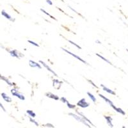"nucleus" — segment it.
<instances>
[{"instance_id":"1","label":"nucleus","mask_w":128,"mask_h":128,"mask_svg":"<svg viewBox=\"0 0 128 128\" xmlns=\"http://www.w3.org/2000/svg\"><path fill=\"white\" fill-rule=\"evenodd\" d=\"M68 115H70V116H72L73 118H75V119H76L77 121H78V122L83 123V124H84L85 126H86L88 128H91V127H90V126L89 125L88 122H86V121L85 120H84V118L82 117V116H80V115H76V114H72V113H69V114H68Z\"/></svg>"},{"instance_id":"2","label":"nucleus","mask_w":128,"mask_h":128,"mask_svg":"<svg viewBox=\"0 0 128 128\" xmlns=\"http://www.w3.org/2000/svg\"><path fill=\"white\" fill-rule=\"evenodd\" d=\"M11 93L12 94V95H13V96H16V97L18 98L19 99H20V100H25L24 96L22 94L19 93V92H18V90H16V89H15V88L12 89V90H11Z\"/></svg>"},{"instance_id":"3","label":"nucleus","mask_w":128,"mask_h":128,"mask_svg":"<svg viewBox=\"0 0 128 128\" xmlns=\"http://www.w3.org/2000/svg\"><path fill=\"white\" fill-rule=\"evenodd\" d=\"M77 105L78 106L82 107V108H87V107L90 106V104L86 102V99H84V98H83V99H82L78 102Z\"/></svg>"},{"instance_id":"4","label":"nucleus","mask_w":128,"mask_h":128,"mask_svg":"<svg viewBox=\"0 0 128 128\" xmlns=\"http://www.w3.org/2000/svg\"><path fill=\"white\" fill-rule=\"evenodd\" d=\"M8 52L10 54V55L12 56L16 57V58H19H19H20V57L24 56V55H22V54H21L20 53H19V52L16 50H12V51H9Z\"/></svg>"},{"instance_id":"5","label":"nucleus","mask_w":128,"mask_h":128,"mask_svg":"<svg viewBox=\"0 0 128 128\" xmlns=\"http://www.w3.org/2000/svg\"><path fill=\"white\" fill-rule=\"evenodd\" d=\"M62 50H64V51H66V52H67V53H68V54H70V55H72V56H74V58H76V59H78V60H80V61L82 62H83V63H84V64H87V65H88V63L86 62V61H84V60H83V59H82V58H80V56H78L76 55V54H74V53H72V52H70V51H67V50H66V49H64V48H62Z\"/></svg>"},{"instance_id":"6","label":"nucleus","mask_w":128,"mask_h":128,"mask_svg":"<svg viewBox=\"0 0 128 128\" xmlns=\"http://www.w3.org/2000/svg\"><path fill=\"white\" fill-rule=\"evenodd\" d=\"M29 66H30L31 67H34V68H40V69L42 68V67H41L40 65L39 64L33 61V60H30Z\"/></svg>"},{"instance_id":"7","label":"nucleus","mask_w":128,"mask_h":128,"mask_svg":"<svg viewBox=\"0 0 128 128\" xmlns=\"http://www.w3.org/2000/svg\"><path fill=\"white\" fill-rule=\"evenodd\" d=\"M39 62L40 63V64H42V65H43V66H44V67H45V68H47V70H49V71H50V72H51V73H52V74H54V76H57V74H56V73H55V72H54V71H53V70H52V69H51V68H50V67H49V66H48V65H47L46 64V63H44V62H42V61H39Z\"/></svg>"},{"instance_id":"8","label":"nucleus","mask_w":128,"mask_h":128,"mask_svg":"<svg viewBox=\"0 0 128 128\" xmlns=\"http://www.w3.org/2000/svg\"><path fill=\"white\" fill-rule=\"evenodd\" d=\"M105 119L106 120V122H107V124L109 126L110 128H113L114 127V124L112 123V116H104Z\"/></svg>"},{"instance_id":"9","label":"nucleus","mask_w":128,"mask_h":128,"mask_svg":"<svg viewBox=\"0 0 128 128\" xmlns=\"http://www.w3.org/2000/svg\"><path fill=\"white\" fill-rule=\"evenodd\" d=\"M2 16H4V18H6V19H8V20H11V21H14V20H15V19H12V17H11V16H10V15L6 13V12H5V11H4V10H2Z\"/></svg>"},{"instance_id":"10","label":"nucleus","mask_w":128,"mask_h":128,"mask_svg":"<svg viewBox=\"0 0 128 128\" xmlns=\"http://www.w3.org/2000/svg\"><path fill=\"white\" fill-rule=\"evenodd\" d=\"M46 96H47V97H48L49 98H51V99H54V100H58L59 99V97L57 96H56V95L53 94L51 93V92H48V93L46 94Z\"/></svg>"},{"instance_id":"11","label":"nucleus","mask_w":128,"mask_h":128,"mask_svg":"<svg viewBox=\"0 0 128 128\" xmlns=\"http://www.w3.org/2000/svg\"><path fill=\"white\" fill-rule=\"evenodd\" d=\"M100 86H101L102 87V89H103L104 91L106 92H107V93L110 94H112V95H115V92H114L113 90H110V89L106 87V86H105L104 85H103V84H101Z\"/></svg>"},{"instance_id":"12","label":"nucleus","mask_w":128,"mask_h":128,"mask_svg":"<svg viewBox=\"0 0 128 128\" xmlns=\"http://www.w3.org/2000/svg\"><path fill=\"white\" fill-rule=\"evenodd\" d=\"M2 98H3V99H4L6 102H12V99H11V98H10L8 95H6L5 93H2Z\"/></svg>"},{"instance_id":"13","label":"nucleus","mask_w":128,"mask_h":128,"mask_svg":"<svg viewBox=\"0 0 128 128\" xmlns=\"http://www.w3.org/2000/svg\"><path fill=\"white\" fill-rule=\"evenodd\" d=\"M99 96H100V97L101 98H102V99H103L105 101H106V102H107V103L109 104L110 105V106H112V107H113V106H114V103H113V102H112V101H111V100H110L109 99H108V98H106V97H104V96H102V94H99Z\"/></svg>"},{"instance_id":"14","label":"nucleus","mask_w":128,"mask_h":128,"mask_svg":"<svg viewBox=\"0 0 128 128\" xmlns=\"http://www.w3.org/2000/svg\"><path fill=\"white\" fill-rule=\"evenodd\" d=\"M76 112H77L78 114V115H80V116H82V117H83V118H84V119L85 120H86V122H88V123H89V124H90V125H91V126H95L93 124H92V122H91V121H90V120L88 119V118H86V116H84V115H83V114H82V113H80V112H79L78 111H76Z\"/></svg>"},{"instance_id":"15","label":"nucleus","mask_w":128,"mask_h":128,"mask_svg":"<svg viewBox=\"0 0 128 128\" xmlns=\"http://www.w3.org/2000/svg\"><path fill=\"white\" fill-rule=\"evenodd\" d=\"M112 108H114V109L116 111V112H118V113H119V114H122V115H124L126 114V113L124 112V110H122L121 109V108H116V107L115 106V105H114V106H113Z\"/></svg>"},{"instance_id":"16","label":"nucleus","mask_w":128,"mask_h":128,"mask_svg":"<svg viewBox=\"0 0 128 128\" xmlns=\"http://www.w3.org/2000/svg\"><path fill=\"white\" fill-rule=\"evenodd\" d=\"M1 79H2V80H3V81H4V82H6V83H7L8 84H9L10 86H13V84H12V83H11V82H10V81H9L8 79H7V78H6L4 77V76H1Z\"/></svg>"},{"instance_id":"17","label":"nucleus","mask_w":128,"mask_h":128,"mask_svg":"<svg viewBox=\"0 0 128 128\" xmlns=\"http://www.w3.org/2000/svg\"><path fill=\"white\" fill-rule=\"evenodd\" d=\"M87 94H88V96L89 98H90V99H91V100H92L94 102H96V98H95V96H94L93 94H92L90 93L89 92H87Z\"/></svg>"},{"instance_id":"18","label":"nucleus","mask_w":128,"mask_h":128,"mask_svg":"<svg viewBox=\"0 0 128 128\" xmlns=\"http://www.w3.org/2000/svg\"><path fill=\"white\" fill-rule=\"evenodd\" d=\"M26 113L28 114V115H30V116H31V117H33V118H34V117H35L36 116V114L34 113V112L32 110H27L26 111Z\"/></svg>"},{"instance_id":"19","label":"nucleus","mask_w":128,"mask_h":128,"mask_svg":"<svg viewBox=\"0 0 128 128\" xmlns=\"http://www.w3.org/2000/svg\"><path fill=\"white\" fill-rule=\"evenodd\" d=\"M96 55L98 56H99V58H101V59H102V60H104V61H105V62H107V63H108V64H111V65H112V63H111L109 61V60H107V59H106V58H104V57L100 55V54H98V53H97V54H96Z\"/></svg>"},{"instance_id":"20","label":"nucleus","mask_w":128,"mask_h":128,"mask_svg":"<svg viewBox=\"0 0 128 128\" xmlns=\"http://www.w3.org/2000/svg\"><path fill=\"white\" fill-rule=\"evenodd\" d=\"M67 106L68 108H70V109H74V108H76V105L72 104L69 103V102L67 101Z\"/></svg>"},{"instance_id":"21","label":"nucleus","mask_w":128,"mask_h":128,"mask_svg":"<svg viewBox=\"0 0 128 128\" xmlns=\"http://www.w3.org/2000/svg\"><path fill=\"white\" fill-rule=\"evenodd\" d=\"M40 10H41V11H42V12H44V14H46V15H47V16H50V18H51V19H54V20H56V19H55V18H54V17H52V16H51V15H50V14H48V12H46L45 10H43V9H42V8H41V9H40Z\"/></svg>"},{"instance_id":"22","label":"nucleus","mask_w":128,"mask_h":128,"mask_svg":"<svg viewBox=\"0 0 128 128\" xmlns=\"http://www.w3.org/2000/svg\"><path fill=\"white\" fill-rule=\"evenodd\" d=\"M30 121L31 122H32V123H34V124H35L36 126H38V122H36V121H35V120H34V118H32V117H30Z\"/></svg>"},{"instance_id":"23","label":"nucleus","mask_w":128,"mask_h":128,"mask_svg":"<svg viewBox=\"0 0 128 128\" xmlns=\"http://www.w3.org/2000/svg\"><path fill=\"white\" fill-rule=\"evenodd\" d=\"M68 42H70V44H72V45L75 46H76V48H78V49H80V50H81V49H82V48H81V47H80V46H78V44H76V43H74V42H72V41L69 40H68Z\"/></svg>"},{"instance_id":"24","label":"nucleus","mask_w":128,"mask_h":128,"mask_svg":"<svg viewBox=\"0 0 128 128\" xmlns=\"http://www.w3.org/2000/svg\"><path fill=\"white\" fill-rule=\"evenodd\" d=\"M28 42H29V43H30L31 44H32V45L35 46H36V47H39V45H38V44H36V43H35V42H33V41H32V40H28Z\"/></svg>"},{"instance_id":"25","label":"nucleus","mask_w":128,"mask_h":128,"mask_svg":"<svg viewBox=\"0 0 128 128\" xmlns=\"http://www.w3.org/2000/svg\"><path fill=\"white\" fill-rule=\"evenodd\" d=\"M60 100H61L62 102H64V103H67V100L66 99V98H64V97L60 98Z\"/></svg>"},{"instance_id":"26","label":"nucleus","mask_w":128,"mask_h":128,"mask_svg":"<svg viewBox=\"0 0 128 128\" xmlns=\"http://www.w3.org/2000/svg\"><path fill=\"white\" fill-rule=\"evenodd\" d=\"M46 126V127H49V128H54V126H52V124H46L45 126Z\"/></svg>"},{"instance_id":"27","label":"nucleus","mask_w":128,"mask_h":128,"mask_svg":"<svg viewBox=\"0 0 128 128\" xmlns=\"http://www.w3.org/2000/svg\"><path fill=\"white\" fill-rule=\"evenodd\" d=\"M88 82H90V83H91V84H92V85H93V86H95V87H96V88H98V86H96V84H94V83H93V82H92V81H90V80H88Z\"/></svg>"},{"instance_id":"28","label":"nucleus","mask_w":128,"mask_h":128,"mask_svg":"<svg viewBox=\"0 0 128 128\" xmlns=\"http://www.w3.org/2000/svg\"><path fill=\"white\" fill-rule=\"evenodd\" d=\"M46 2H47V3H48V4H51V5H52V3L51 2V1H50V0H46Z\"/></svg>"},{"instance_id":"29","label":"nucleus","mask_w":128,"mask_h":128,"mask_svg":"<svg viewBox=\"0 0 128 128\" xmlns=\"http://www.w3.org/2000/svg\"><path fill=\"white\" fill-rule=\"evenodd\" d=\"M0 106H1V108H2V109H3V110L4 111V112H6V110L4 109V107H3V105H2V103L0 104Z\"/></svg>"},{"instance_id":"30","label":"nucleus","mask_w":128,"mask_h":128,"mask_svg":"<svg viewBox=\"0 0 128 128\" xmlns=\"http://www.w3.org/2000/svg\"><path fill=\"white\" fill-rule=\"evenodd\" d=\"M122 128H126L124 126H123V127H122Z\"/></svg>"},{"instance_id":"31","label":"nucleus","mask_w":128,"mask_h":128,"mask_svg":"<svg viewBox=\"0 0 128 128\" xmlns=\"http://www.w3.org/2000/svg\"><path fill=\"white\" fill-rule=\"evenodd\" d=\"M127 51H128V50H127Z\"/></svg>"}]
</instances>
